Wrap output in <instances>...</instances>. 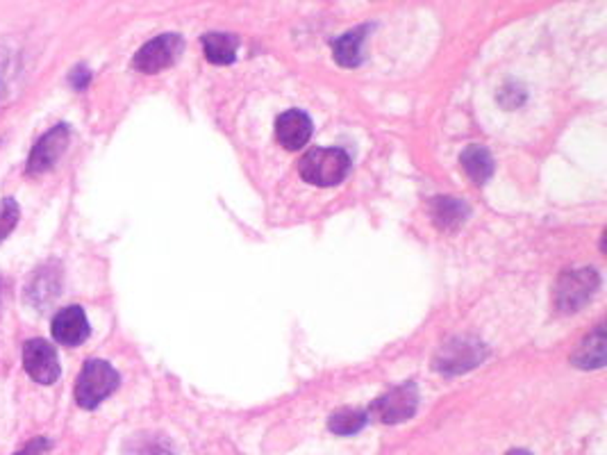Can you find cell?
Listing matches in <instances>:
<instances>
[{
	"instance_id": "obj_1",
	"label": "cell",
	"mask_w": 607,
	"mask_h": 455,
	"mask_svg": "<svg viewBox=\"0 0 607 455\" xmlns=\"http://www.w3.org/2000/svg\"><path fill=\"white\" fill-rule=\"evenodd\" d=\"M119 374H116V369L109 362H85L76 383V404L82 410H96L105 398H109L119 389Z\"/></svg>"
},
{
	"instance_id": "obj_2",
	"label": "cell",
	"mask_w": 607,
	"mask_h": 455,
	"mask_svg": "<svg viewBox=\"0 0 607 455\" xmlns=\"http://www.w3.org/2000/svg\"><path fill=\"white\" fill-rule=\"evenodd\" d=\"M305 182L317 187L339 185L351 171V157L342 148H314L299 164Z\"/></svg>"
},
{
	"instance_id": "obj_3",
	"label": "cell",
	"mask_w": 607,
	"mask_h": 455,
	"mask_svg": "<svg viewBox=\"0 0 607 455\" xmlns=\"http://www.w3.org/2000/svg\"><path fill=\"white\" fill-rule=\"evenodd\" d=\"M182 48H185V39L180 34L164 32L160 37L146 42L134 52L133 67L139 73L155 76V73L164 71V69L173 67L178 62V57L182 55Z\"/></svg>"
},
{
	"instance_id": "obj_4",
	"label": "cell",
	"mask_w": 607,
	"mask_h": 455,
	"mask_svg": "<svg viewBox=\"0 0 607 455\" xmlns=\"http://www.w3.org/2000/svg\"><path fill=\"white\" fill-rule=\"evenodd\" d=\"M418 408V389L414 383H403L399 387L390 389L380 398H375L369 408V417H375L380 423L396 426L417 414Z\"/></svg>"
},
{
	"instance_id": "obj_5",
	"label": "cell",
	"mask_w": 607,
	"mask_h": 455,
	"mask_svg": "<svg viewBox=\"0 0 607 455\" xmlns=\"http://www.w3.org/2000/svg\"><path fill=\"white\" fill-rule=\"evenodd\" d=\"M484 347L471 337H455L441 347L435 358V369L444 376H460L478 367L484 360Z\"/></svg>"
},
{
	"instance_id": "obj_6",
	"label": "cell",
	"mask_w": 607,
	"mask_h": 455,
	"mask_svg": "<svg viewBox=\"0 0 607 455\" xmlns=\"http://www.w3.org/2000/svg\"><path fill=\"white\" fill-rule=\"evenodd\" d=\"M62 294V266L60 262H46L32 271L25 284L23 299L37 312L51 308Z\"/></svg>"
},
{
	"instance_id": "obj_7",
	"label": "cell",
	"mask_w": 607,
	"mask_h": 455,
	"mask_svg": "<svg viewBox=\"0 0 607 455\" xmlns=\"http://www.w3.org/2000/svg\"><path fill=\"white\" fill-rule=\"evenodd\" d=\"M69 142H71V130H69L67 124H58L55 128L48 130L41 139L32 146L28 157V176L37 178L43 176L46 171H51L52 166L58 164L60 157L64 155V151L69 148Z\"/></svg>"
},
{
	"instance_id": "obj_8",
	"label": "cell",
	"mask_w": 607,
	"mask_h": 455,
	"mask_svg": "<svg viewBox=\"0 0 607 455\" xmlns=\"http://www.w3.org/2000/svg\"><path fill=\"white\" fill-rule=\"evenodd\" d=\"M23 367L30 378L39 385H52L62 374L58 351L41 337H34L23 344Z\"/></svg>"
},
{
	"instance_id": "obj_9",
	"label": "cell",
	"mask_w": 607,
	"mask_h": 455,
	"mask_svg": "<svg viewBox=\"0 0 607 455\" xmlns=\"http://www.w3.org/2000/svg\"><path fill=\"white\" fill-rule=\"evenodd\" d=\"M598 287V275L592 269H580V271H569L566 275H562L560 283H557L556 301L557 308L562 312H575V310L583 308L592 294Z\"/></svg>"
},
{
	"instance_id": "obj_10",
	"label": "cell",
	"mask_w": 607,
	"mask_h": 455,
	"mask_svg": "<svg viewBox=\"0 0 607 455\" xmlns=\"http://www.w3.org/2000/svg\"><path fill=\"white\" fill-rule=\"evenodd\" d=\"M51 335L62 347H80V344H85L87 337L91 335V326L87 321L85 310L80 305H69V308L60 310L51 323Z\"/></svg>"
},
{
	"instance_id": "obj_11",
	"label": "cell",
	"mask_w": 607,
	"mask_h": 455,
	"mask_svg": "<svg viewBox=\"0 0 607 455\" xmlns=\"http://www.w3.org/2000/svg\"><path fill=\"white\" fill-rule=\"evenodd\" d=\"M312 137V121L300 109H290L275 121V139L287 151H300Z\"/></svg>"
},
{
	"instance_id": "obj_12",
	"label": "cell",
	"mask_w": 607,
	"mask_h": 455,
	"mask_svg": "<svg viewBox=\"0 0 607 455\" xmlns=\"http://www.w3.org/2000/svg\"><path fill=\"white\" fill-rule=\"evenodd\" d=\"M369 34V25H357L351 32L342 34L339 39L333 42V55L337 60L339 67L353 69L360 67L362 62V46H364V39Z\"/></svg>"
},
{
	"instance_id": "obj_13",
	"label": "cell",
	"mask_w": 607,
	"mask_h": 455,
	"mask_svg": "<svg viewBox=\"0 0 607 455\" xmlns=\"http://www.w3.org/2000/svg\"><path fill=\"white\" fill-rule=\"evenodd\" d=\"M203 43V52L209 62L216 64V67H228L237 60V48L239 42L237 37L228 32H209L200 39Z\"/></svg>"
},
{
	"instance_id": "obj_14",
	"label": "cell",
	"mask_w": 607,
	"mask_h": 455,
	"mask_svg": "<svg viewBox=\"0 0 607 455\" xmlns=\"http://www.w3.org/2000/svg\"><path fill=\"white\" fill-rule=\"evenodd\" d=\"M605 330L598 328L596 332L587 335L583 347L578 348V353L574 356V365L580 369H598V367L605 365Z\"/></svg>"
},
{
	"instance_id": "obj_15",
	"label": "cell",
	"mask_w": 607,
	"mask_h": 455,
	"mask_svg": "<svg viewBox=\"0 0 607 455\" xmlns=\"http://www.w3.org/2000/svg\"><path fill=\"white\" fill-rule=\"evenodd\" d=\"M460 162H462V166H464L466 176H469L474 182H478V185H483V182H487L489 178H492L493 160H492V155H489L487 148H483V146L464 148Z\"/></svg>"
},
{
	"instance_id": "obj_16",
	"label": "cell",
	"mask_w": 607,
	"mask_h": 455,
	"mask_svg": "<svg viewBox=\"0 0 607 455\" xmlns=\"http://www.w3.org/2000/svg\"><path fill=\"white\" fill-rule=\"evenodd\" d=\"M369 422V410L342 408L335 414H330V419H327V431L335 432V435H355Z\"/></svg>"
},
{
	"instance_id": "obj_17",
	"label": "cell",
	"mask_w": 607,
	"mask_h": 455,
	"mask_svg": "<svg viewBox=\"0 0 607 455\" xmlns=\"http://www.w3.org/2000/svg\"><path fill=\"white\" fill-rule=\"evenodd\" d=\"M124 455H173V450L164 437L152 435V432H139L125 441Z\"/></svg>"
},
{
	"instance_id": "obj_18",
	"label": "cell",
	"mask_w": 607,
	"mask_h": 455,
	"mask_svg": "<svg viewBox=\"0 0 607 455\" xmlns=\"http://www.w3.org/2000/svg\"><path fill=\"white\" fill-rule=\"evenodd\" d=\"M469 209L464 203L455 199H437L432 205V217L439 228H455L466 218Z\"/></svg>"
},
{
	"instance_id": "obj_19",
	"label": "cell",
	"mask_w": 607,
	"mask_h": 455,
	"mask_svg": "<svg viewBox=\"0 0 607 455\" xmlns=\"http://www.w3.org/2000/svg\"><path fill=\"white\" fill-rule=\"evenodd\" d=\"M21 218V208L14 199H3L0 200V242H5L10 237V233L16 228Z\"/></svg>"
},
{
	"instance_id": "obj_20",
	"label": "cell",
	"mask_w": 607,
	"mask_h": 455,
	"mask_svg": "<svg viewBox=\"0 0 607 455\" xmlns=\"http://www.w3.org/2000/svg\"><path fill=\"white\" fill-rule=\"evenodd\" d=\"M52 449V441L48 437H34L28 444L21 446V450H16L14 455H46Z\"/></svg>"
},
{
	"instance_id": "obj_21",
	"label": "cell",
	"mask_w": 607,
	"mask_h": 455,
	"mask_svg": "<svg viewBox=\"0 0 607 455\" xmlns=\"http://www.w3.org/2000/svg\"><path fill=\"white\" fill-rule=\"evenodd\" d=\"M69 80H71L73 89H78V91L87 89V87H89V82H91L89 67H87V64H78V67L73 69L71 73H69Z\"/></svg>"
},
{
	"instance_id": "obj_22",
	"label": "cell",
	"mask_w": 607,
	"mask_h": 455,
	"mask_svg": "<svg viewBox=\"0 0 607 455\" xmlns=\"http://www.w3.org/2000/svg\"><path fill=\"white\" fill-rule=\"evenodd\" d=\"M505 455H532L530 450H526V449H512V450H508V453Z\"/></svg>"
}]
</instances>
